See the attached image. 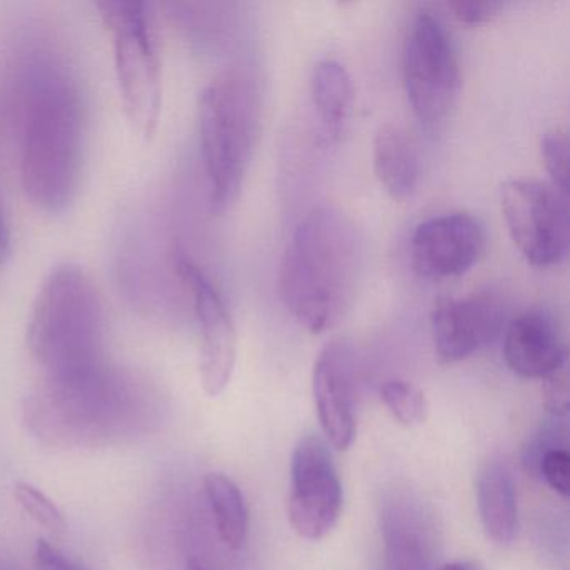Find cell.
<instances>
[{"label":"cell","mask_w":570,"mask_h":570,"mask_svg":"<svg viewBox=\"0 0 570 570\" xmlns=\"http://www.w3.org/2000/svg\"><path fill=\"white\" fill-rule=\"evenodd\" d=\"M460 62L442 19L430 9L416 12L403 45V86L420 122L436 126L460 95Z\"/></svg>","instance_id":"obj_7"},{"label":"cell","mask_w":570,"mask_h":570,"mask_svg":"<svg viewBox=\"0 0 570 570\" xmlns=\"http://www.w3.org/2000/svg\"><path fill=\"white\" fill-rule=\"evenodd\" d=\"M365 245L352 218L338 208H316L286 246L278 292L289 315L312 333L328 332L355 302Z\"/></svg>","instance_id":"obj_2"},{"label":"cell","mask_w":570,"mask_h":570,"mask_svg":"<svg viewBox=\"0 0 570 570\" xmlns=\"http://www.w3.org/2000/svg\"><path fill=\"white\" fill-rule=\"evenodd\" d=\"M373 169L393 199L410 198L419 186L420 159L415 141L403 126L383 122L373 136Z\"/></svg>","instance_id":"obj_18"},{"label":"cell","mask_w":570,"mask_h":570,"mask_svg":"<svg viewBox=\"0 0 570 570\" xmlns=\"http://www.w3.org/2000/svg\"><path fill=\"white\" fill-rule=\"evenodd\" d=\"M36 569L38 570H81L66 559L61 552L46 540H39L36 546Z\"/></svg>","instance_id":"obj_26"},{"label":"cell","mask_w":570,"mask_h":570,"mask_svg":"<svg viewBox=\"0 0 570 570\" xmlns=\"http://www.w3.org/2000/svg\"><path fill=\"white\" fill-rule=\"evenodd\" d=\"M312 385L323 433L336 450H348L356 435V356L350 343L335 340L320 352Z\"/></svg>","instance_id":"obj_13"},{"label":"cell","mask_w":570,"mask_h":570,"mask_svg":"<svg viewBox=\"0 0 570 570\" xmlns=\"http://www.w3.org/2000/svg\"><path fill=\"white\" fill-rule=\"evenodd\" d=\"M29 350L45 379L65 380L105 366V312L98 289L79 266H58L32 309Z\"/></svg>","instance_id":"obj_4"},{"label":"cell","mask_w":570,"mask_h":570,"mask_svg":"<svg viewBox=\"0 0 570 570\" xmlns=\"http://www.w3.org/2000/svg\"><path fill=\"white\" fill-rule=\"evenodd\" d=\"M343 490L328 446L320 436L305 435L292 456L288 519L303 539L328 535L342 515Z\"/></svg>","instance_id":"obj_9"},{"label":"cell","mask_w":570,"mask_h":570,"mask_svg":"<svg viewBox=\"0 0 570 570\" xmlns=\"http://www.w3.org/2000/svg\"><path fill=\"white\" fill-rule=\"evenodd\" d=\"M14 497L26 513L42 529L48 530L51 535H65L68 529L62 510L46 495L45 492L31 483L19 482L14 489Z\"/></svg>","instance_id":"obj_22"},{"label":"cell","mask_w":570,"mask_h":570,"mask_svg":"<svg viewBox=\"0 0 570 570\" xmlns=\"http://www.w3.org/2000/svg\"><path fill=\"white\" fill-rule=\"evenodd\" d=\"M141 383L118 370L48 380L28 395L26 422L42 442L59 449H95L135 432L148 415Z\"/></svg>","instance_id":"obj_3"},{"label":"cell","mask_w":570,"mask_h":570,"mask_svg":"<svg viewBox=\"0 0 570 570\" xmlns=\"http://www.w3.org/2000/svg\"><path fill=\"white\" fill-rule=\"evenodd\" d=\"M0 570H24L19 563L12 562L9 559H2L0 557Z\"/></svg>","instance_id":"obj_29"},{"label":"cell","mask_w":570,"mask_h":570,"mask_svg":"<svg viewBox=\"0 0 570 570\" xmlns=\"http://www.w3.org/2000/svg\"><path fill=\"white\" fill-rule=\"evenodd\" d=\"M380 395L393 419L402 425H420L429 415V402L422 390L405 380H390L383 383Z\"/></svg>","instance_id":"obj_20"},{"label":"cell","mask_w":570,"mask_h":570,"mask_svg":"<svg viewBox=\"0 0 570 570\" xmlns=\"http://www.w3.org/2000/svg\"><path fill=\"white\" fill-rule=\"evenodd\" d=\"M309 95L323 141L335 145L345 136L355 106L352 75L338 59H320L309 76Z\"/></svg>","instance_id":"obj_17"},{"label":"cell","mask_w":570,"mask_h":570,"mask_svg":"<svg viewBox=\"0 0 570 570\" xmlns=\"http://www.w3.org/2000/svg\"><path fill=\"white\" fill-rule=\"evenodd\" d=\"M203 485L219 539L228 549H242L248 535V509L242 490L228 475L218 472L205 475Z\"/></svg>","instance_id":"obj_19"},{"label":"cell","mask_w":570,"mask_h":570,"mask_svg":"<svg viewBox=\"0 0 570 570\" xmlns=\"http://www.w3.org/2000/svg\"><path fill=\"white\" fill-rule=\"evenodd\" d=\"M185 570H206L205 567L202 566V563L195 562V560H191V562L186 566Z\"/></svg>","instance_id":"obj_30"},{"label":"cell","mask_w":570,"mask_h":570,"mask_svg":"<svg viewBox=\"0 0 570 570\" xmlns=\"http://www.w3.org/2000/svg\"><path fill=\"white\" fill-rule=\"evenodd\" d=\"M500 208L510 236L533 266L559 265L569 249V205L550 183L533 178L507 179Z\"/></svg>","instance_id":"obj_8"},{"label":"cell","mask_w":570,"mask_h":570,"mask_svg":"<svg viewBox=\"0 0 570 570\" xmlns=\"http://www.w3.org/2000/svg\"><path fill=\"white\" fill-rule=\"evenodd\" d=\"M198 126L209 209L223 215L242 191L258 138L259 99L252 78L229 69L212 79L199 96Z\"/></svg>","instance_id":"obj_5"},{"label":"cell","mask_w":570,"mask_h":570,"mask_svg":"<svg viewBox=\"0 0 570 570\" xmlns=\"http://www.w3.org/2000/svg\"><path fill=\"white\" fill-rule=\"evenodd\" d=\"M450 11L463 24H482L495 18L503 9L502 2L495 0H456L450 2Z\"/></svg>","instance_id":"obj_25"},{"label":"cell","mask_w":570,"mask_h":570,"mask_svg":"<svg viewBox=\"0 0 570 570\" xmlns=\"http://www.w3.org/2000/svg\"><path fill=\"white\" fill-rule=\"evenodd\" d=\"M386 570H435V543L422 510L396 499L382 510Z\"/></svg>","instance_id":"obj_15"},{"label":"cell","mask_w":570,"mask_h":570,"mask_svg":"<svg viewBox=\"0 0 570 570\" xmlns=\"http://www.w3.org/2000/svg\"><path fill=\"white\" fill-rule=\"evenodd\" d=\"M96 8L112 38L116 78L126 116L142 138H153L161 116L163 71L149 6L108 0Z\"/></svg>","instance_id":"obj_6"},{"label":"cell","mask_w":570,"mask_h":570,"mask_svg":"<svg viewBox=\"0 0 570 570\" xmlns=\"http://www.w3.org/2000/svg\"><path fill=\"white\" fill-rule=\"evenodd\" d=\"M9 256H11V232H9L4 213L0 209V265H4Z\"/></svg>","instance_id":"obj_27"},{"label":"cell","mask_w":570,"mask_h":570,"mask_svg":"<svg viewBox=\"0 0 570 570\" xmlns=\"http://www.w3.org/2000/svg\"><path fill=\"white\" fill-rule=\"evenodd\" d=\"M542 402L552 415L562 416L569 412V362L542 379Z\"/></svg>","instance_id":"obj_23"},{"label":"cell","mask_w":570,"mask_h":570,"mask_svg":"<svg viewBox=\"0 0 570 570\" xmlns=\"http://www.w3.org/2000/svg\"><path fill=\"white\" fill-rule=\"evenodd\" d=\"M540 472L547 485L567 499L570 493V456L566 449L547 450L540 460Z\"/></svg>","instance_id":"obj_24"},{"label":"cell","mask_w":570,"mask_h":570,"mask_svg":"<svg viewBox=\"0 0 570 570\" xmlns=\"http://www.w3.org/2000/svg\"><path fill=\"white\" fill-rule=\"evenodd\" d=\"M569 136L560 126L547 129L540 138V156L550 176V185L569 198L570 153Z\"/></svg>","instance_id":"obj_21"},{"label":"cell","mask_w":570,"mask_h":570,"mask_svg":"<svg viewBox=\"0 0 570 570\" xmlns=\"http://www.w3.org/2000/svg\"><path fill=\"white\" fill-rule=\"evenodd\" d=\"M175 268L195 303L196 318L202 333L199 376L208 396L225 392L236 363V330L232 313L218 286L188 256L178 253Z\"/></svg>","instance_id":"obj_10"},{"label":"cell","mask_w":570,"mask_h":570,"mask_svg":"<svg viewBox=\"0 0 570 570\" xmlns=\"http://www.w3.org/2000/svg\"><path fill=\"white\" fill-rule=\"evenodd\" d=\"M21 181L29 202L61 215L78 193L86 149V106L68 62L51 48L24 52L14 79Z\"/></svg>","instance_id":"obj_1"},{"label":"cell","mask_w":570,"mask_h":570,"mask_svg":"<svg viewBox=\"0 0 570 570\" xmlns=\"http://www.w3.org/2000/svg\"><path fill=\"white\" fill-rule=\"evenodd\" d=\"M505 306L489 292L440 298L430 315L433 346L442 363H459L505 328Z\"/></svg>","instance_id":"obj_12"},{"label":"cell","mask_w":570,"mask_h":570,"mask_svg":"<svg viewBox=\"0 0 570 570\" xmlns=\"http://www.w3.org/2000/svg\"><path fill=\"white\" fill-rule=\"evenodd\" d=\"M435 570H482L473 562H449L435 567Z\"/></svg>","instance_id":"obj_28"},{"label":"cell","mask_w":570,"mask_h":570,"mask_svg":"<svg viewBox=\"0 0 570 570\" xmlns=\"http://www.w3.org/2000/svg\"><path fill=\"white\" fill-rule=\"evenodd\" d=\"M503 358L515 375L542 380L567 362V350L556 322L529 309L503 328Z\"/></svg>","instance_id":"obj_14"},{"label":"cell","mask_w":570,"mask_h":570,"mask_svg":"<svg viewBox=\"0 0 570 570\" xmlns=\"http://www.w3.org/2000/svg\"><path fill=\"white\" fill-rule=\"evenodd\" d=\"M485 248V228L475 216L443 213L413 229L410 262L422 278H455L470 272L482 259Z\"/></svg>","instance_id":"obj_11"},{"label":"cell","mask_w":570,"mask_h":570,"mask_svg":"<svg viewBox=\"0 0 570 570\" xmlns=\"http://www.w3.org/2000/svg\"><path fill=\"white\" fill-rule=\"evenodd\" d=\"M476 505L487 539L507 547L519 530L515 480L505 460L492 456L480 466L476 475Z\"/></svg>","instance_id":"obj_16"}]
</instances>
